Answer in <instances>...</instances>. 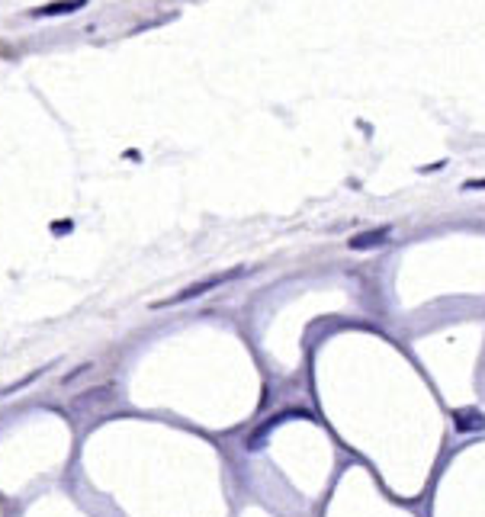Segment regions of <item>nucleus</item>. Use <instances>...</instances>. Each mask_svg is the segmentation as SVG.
I'll return each mask as SVG.
<instances>
[{"label": "nucleus", "mask_w": 485, "mask_h": 517, "mask_svg": "<svg viewBox=\"0 0 485 517\" xmlns=\"http://www.w3.org/2000/svg\"><path fill=\"white\" fill-rule=\"evenodd\" d=\"M241 273H245V267H235V270H228V273H215V277H209V280H196V283L183 286L180 292H174L170 299L155 302L151 309H168V305H183V302H190V299H200V296H206V292H213L215 286H222V283H228V280L241 277Z\"/></svg>", "instance_id": "obj_1"}, {"label": "nucleus", "mask_w": 485, "mask_h": 517, "mask_svg": "<svg viewBox=\"0 0 485 517\" xmlns=\"http://www.w3.org/2000/svg\"><path fill=\"white\" fill-rule=\"evenodd\" d=\"M392 235V225H376V228H363V232L350 235L347 247L350 251H373V247H382Z\"/></svg>", "instance_id": "obj_2"}, {"label": "nucleus", "mask_w": 485, "mask_h": 517, "mask_svg": "<svg viewBox=\"0 0 485 517\" xmlns=\"http://www.w3.org/2000/svg\"><path fill=\"white\" fill-rule=\"evenodd\" d=\"M39 376H42V369H36V373H29V376H26V379H20V382H14V386H10V389H7V392H16V389H23V386H29V382H33V379H39Z\"/></svg>", "instance_id": "obj_6"}, {"label": "nucleus", "mask_w": 485, "mask_h": 517, "mask_svg": "<svg viewBox=\"0 0 485 517\" xmlns=\"http://www.w3.org/2000/svg\"><path fill=\"white\" fill-rule=\"evenodd\" d=\"M453 424H456L459 434H476V431H485V414L479 408H456L453 411Z\"/></svg>", "instance_id": "obj_3"}, {"label": "nucleus", "mask_w": 485, "mask_h": 517, "mask_svg": "<svg viewBox=\"0 0 485 517\" xmlns=\"http://www.w3.org/2000/svg\"><path fill=\"white\" fill-rule=\"evenodd\" d=\"M444 164H446V161H437V164H424V168H418V170H421V174H434V170H440V168H444Z\"/></svg>", "instance_id": "obj_8"}, {"label": "nucleus", "mask_w": 485, "mask_h": 517, "mask_svg": "<svg viewBox=\"0 0 485 517\" xmlns=\"http://www.w3.org/2000/svg\"><path fill=\"white\" fill-rule=\"evenodd\" d=\"M52 232H55V235H65V232H74V222H71V219H58V222H55V225H52Z\"/></svg>", "instance_id": "obj_5"}, {"label": "nucleus", "mask_w": 485, "mask_h": 517, "mask_svg": "<svg viewBox=\"0 0 485 517\" xmlns=\"http://www.w3.org/2000/svg\"><path fill=\"white\" fill-rule=\"evenodd\" d=\"M81 7H87V0H52L46 7H36L29 16H36V20H42V16H71Z\"/></svg>", "instance_id": "obj_4"}, {"label": "nucleus", "mask_w": 485, "mask_h": 517, "mask_svg": "<svg viewBox=\"0 0 485 517\" xmlns=\"http://www.w3.org/2000/svg\"><path fill=\"white\" fill-rule=\"evenodd\" d=\"M463 190H485V177H472V180H466Z\"/></svg>", "instance_id": "obj_7"}]
</instances>
